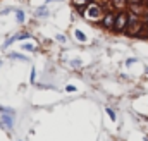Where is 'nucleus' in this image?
Returning a JSON list of instances; mask_svg holds the SVG:
<instances>
[{"label":"nucleus","instance_id":"obj_1","mask_svg":"<svg viewBox=\"0 0 148 141\" xmlns=\"http://www.w3.org/2000/svg\"><path fill=\"white\" fill-rule=\"evenodd\" d=\"M84 17L90 19V21H98V19L102 17V9H100V5H97V3H90L88 9L84 10Z\"/></svg>","mask_w":148,"mask_h":141},{"label":"nucleus","instance_id":"obj_2","mask_svg":"<svg viewBox=\"0 0 148 141\" xmlns=\"http://www.w3.org/2000/svg\"><path fill=\"white\" fill-rule=\"evenodd\" d=\"M127 23H129L127 12H119L117 17H115V23H114V29H115V31H122V29H126Z\"/></svg>","mask_w":148,"mask_h":141},{"label":"nucleus","instance_id":"obj_3","mask_svg":"<svg viewBox=\"0 0 148 141\" xmlns=\"http://www.w3.org/2000/svg\"><path fill=\"white\" fill-rule=\"evenodd\" d=\"M127 26H131V28H127V33L129 35H136L141 28H143V24L136 19V17H129V23H127Z\"/></svg>","mask_w":148,"mask_h":141},{"label":"nucleus","instance_id":"obj_4","mask_svg":"<svg viewBox=\"0 0 148 141\" xmlns=\"http://www.w3.org/2000/svg\"><path fill=\"white\" fill-rule=\"evenodd\" d=\"M115 14H112V12H109L105 17H103V26L105 28H114V23H115Z\"/></svg>","mask_w":148,"mask_h":141},{"label":"nucleus","instance_id":"obj_5","mask_svg":"<svg viewBox=\"0 0 148 141\" xmlns=\"http://www.w3.org/2000/svg\"><path fill=\"white\" fill-rule=\"evenodd\" d=\"M12 117H14V114H3V122H5V126L7 127H12Z\"/></svg>","mask_w":148,"mask_h":141},{"label":"nucleus","instance_id":"obj_6","mask_svg":"<svg viewBox=\"0 0 148 141\" xmlns=\"http://www.w3.org/2000/svg\"><path fill=\"white\" fill-rule=\"evenodd\" d=\"M112 3H114L117 9H122V7L126 5V0H112Z\"/></svg>","mask_w":148,"mask_h":141},{"label":"nucleus","instance_id":"obj_7","mask_svg":"<svg viewBox=\"0 0 148 141\" xmlns=\"http://www.w3.org/2000/svg\"><path fill=\"white\" fill-rule=\"evenodd\" d=\"M76 38H77V40H79V41H86V36L83 35V33H81V31H76Z\"/></svg>","mask_w":148,"mask_h":141},{"label":"nucleus","instance_id":"obj_8","mask_svg":"<svg viewBox=\"0 0 148 141\" xmlns=\"http://www.w3.org/2000/svg\"><path fill=\"white\" fill-rule=\"evenodd\" d=\"M91 0H74V3L76 5H86V3H90Z\"/></svg>","mask_w":148,"mask_h":141},{"label":"nucleus","instance_id":"obj_9","mask_svg":"<svg viewBox=\"0 0 148 141\" xmlns=\"http://www.w3.org/2000/svg\"><path fill=\"white\" fill-rule=\"evenodd\" d=\"M107 114H109V117H110L112 120H115V114H114V110H112V108H107Z\"/></svg>","mask_w":148,"mask_h":141},{"label":"nucleus","instance_id":"obj_10","mask_svg":"<svg viewBox=\"0 0 148 141\" xmlns=\"http://www.w3.org/2000/svg\"><path fill=\"white\" fill-rule=\"evenodd\" d=\"M17 21H19V23L24 21V14H23V12H17Z\"/></svg>","mask_w":148,"mask_h":141},{"label":"nucleus","instance_id":"obj_11","mask_svg":"<svg viewBox=\"0 0 148 141\" xmlns=\"http://www.w3.org/2000/svg\"><path fill=\"white\" fill-rule=\"evenodd\" d=\"M23 48H24V50H35V47H33V45H26V43L23 45Z\"/></svg>","mask_w":148,"mask_h":141},{"label":"nucleus","instance_id":"obj_12","mask_svg":"<svg viewBox=\"0 0 148 141\" xmlns=\"http://www.w3.org/2000/svg\"><path fill=\"white\" fill-rule=\"evenodd\" d=\"M10 57H14V59H21V60H26V57H21V55H17V53H10Z\"/></svg>","mask_w":148,"mask_h":141},{"label":"nucleus","instance_id":"obj_13","mask_svg":"<svg viewBox=\"0 0 148 141\" xmlns=\"http://www.w3.org/2000/svg\"><path fill=\"white\" fill-rule=\"evenodd\" d=\"M140 2H141V0H129V3H131V5H133V3H140Z\"/></svg>","mask_w":148,"mask_h":141},{"label":"nucleus","instance_id":"obj_14","mask_svg":"<svg viewBox=\"0 0 148 141\" xmlns=\"http://www.w3.org/2000/svg\"><path fill=\"white\" fill-rule=\"evenodd\" d=\"M48 2H53V0H48Z\"/></svg>","mask_w":148,"mask_h":141},{"label":"nucleus","instance_id":"obj_15","mask_svg":"<svg viewBox=\"0 0 148 141\" xmlns=\"http://www.w3.org/2000/svg\"><path fill=\"white\" fill-rule=\"evenodd\" d=\"M0 64H2V62H0Z\"/></svg>","mask_w":148,"mask_h":141},{"label":"nucleus","instance_id":"obj_16","mask_svg":"<svg viewBox=\"0 0 148 141\" xmlns=\"http://www.w3.org/2000/svg\"><path fill=\"white\" fill-rule=\"evenodd\" d=\"M147 2H148V0H147Z\"/></svg>","mask_w":148,"mask_h":141}]
</instances>
